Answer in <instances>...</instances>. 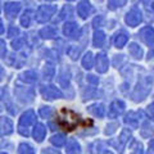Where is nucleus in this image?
<instances>
[{
    "label": "nucleus",
    "mask_w": 154,
    "mask_h": 154,
    "mask_svg": "<svg viewBox=\"0 0 154 154\" xmlns=\"http://www.w3.org/2000/svg\"><path fill=\"white\" fill-rule=\"evenodd\" d=\"M148 154H154V140H150V141H149Z\"/></svg>",
    "instance_id": "nucleus-25"
},
{
    "label": "nucleus",
    "mask_w": 154,
    "mask_h": 154,
    "mask_svg": "<svg viewBox=\"0 0 154 154\" xmlns=\"http://www.w3.org/2000/svg\"><path fill=\"white\" fill-rule=\"evenodd\" d=\"M88 81H89V82H91V84H94V85H98V82H99L98 77H95V76H93V75L88 76Z\"/></svg>",
    "instance_id": "nucleus-24"
},
{
    "label": "nucleus",
    "mask_w": 154,
    "mask_h": 154,
    "mask_svg": "<svg viewBox=\"0 0 154 154\" xmlns=\"http://www.w3.org/2000/svg\"><path fill=\"white\" fill-rule=\"evenodd\" d=\"M125 108H126V105H125L123 102H121V100H116V102H113L112 104H110L109 107V110H108V114L110 118H114L117 117L118 114H121Z\"/></svg>",
    "instance_id": "nucleus-2"
},
{
    "label": "nucleus",
    "mask_w": 154,
    "mask_h": 154,
    "mask_svg": "<svg viewBox=\"0 0 154 154\" xmlns=\"http://www.w3.org/2000/svg\"><path fill=\"white\" fill-rule=\"evenodd\" d=\"M33 135H35V137L37 139V141H41L42 139H44V136H45V128H44V126H42V125H37Z\"/></svg>",
    "instance_id": "nucleus-16"
},
{
    "label": "nucleus",
    "mask_w": 154,
    "mask_h": 154,
    "mask_svg": "<svg viewBox=\"0 0 154 154\" xmlns=\"http://www.w3.org/2000/svg\"><path fill=\"white\" fill-rule=\"evenodd\" d=\"M130 135H131V134H130L128 130H123L122 134H121V136H119V139H118V143L114 144L116 148H117V150L119 149V154L123 152V148H125V145H126V143L128 141Z\"/></svg>",
    "instance_id": "nucleus-8"
},
{
    "label": "nucleus",
    "mask_w": 154,
    "mask_h": 154,
    "mask_svg": "<svg viewBox=\"0 0 154 154\" xmlns=\"http://www.w3.org/2000/svg\"><path fill=\"white\" fill-rule=\"evenodd\" d=\"M140 37L141 40L148 45L154 44V30L152 27H145L140 31Z\"/></svg>",
    "instance_id": "nucleus-6"
},
{
    "label": "nucleus",
    "mask_w": 154,
    "mask_h": 154,
    "mask_svg": "<svg viewBox=\"0 0 154 154\" xmlns=\"http://www.w3.org/2000/svg\"><path fill=\"white\" fill-rule=\"evenodd\" d=\"M89 112L91 114L96 116V117H104L105 108L103 107L102 104H94V105H91V107H89Z\"/></svg>",
    "instance_id": "nucleus-9"
},
{
    "label": "nucleus",
    "mask_w": 154,
    "mask_h": 154,
    "mask_svg": "<svg viewBox=\"0 0 154 154\" xmlns=\"http://www.w3.org/2000/svg\"><path fill=\"white\" fill-rule=\"evenodd\" d=\"M21 154H33V150L31 146L28 145H22L21 146Z\"/></svg>",
    "instance_id": "nucleus-21"
},
{
    "label": "nucleus",
    "mask_w": 154,
    "mask_h": 154,
    "mask_svg": "<svg viewBox=\"0 0 154 154\" xmlns=\"http://www.w3.org/2000/svg\"><path fill=\"white\" fill-rule=\"evenodd\" d=\"M116 127H118V125H117V123H112V125H109V126H107V130H105V134H107V135L113 134V132L116 131Z\"/></svg>",
    "instance_id": "nucleus-22"
},
{
    "label": "nucleus",
    "mask_w": 154,
    "mask_h": 154,
    "mask_svg": "<svg viewBox=\"0 0 154 154\" xmlns=\"http://www.w3.org/2000/svg\"><path fill=\"white\" fill-rule=\"evenodd\" d=\"M109 67V62H108V57L103 54V53H100V54L96 55V71L99 72V73H104V72H107Z\"/></svg>",
    "instance_id": "nucleus-3"
},
{
    "label": "nucleus",
    "mask_w": 154,
    "mask_h": 154,
    "mask_svg": "<svg viewBox=\"0 0 154 154\" xmlns=\"http://www.w3.org/2000/svg\"><path fill=\"white\" fill-rule=\"evenodd\" d=\"M104 41H105V33H104L103 31H96V32L94 33V38H93L94 46H96V48L103 46Z\"/></svg>",
    "instance_id": "nucleus-10"
},
{
    "label": "nucleus",
    "mask_w": 154,
    "mask_h": 154,
    "mask_svg": "<svg viewBox=\"0 0 154 154\" xmlns=\"http://www.w3.org/2000/svg\"><path fill=\"white\" fill-rule=\"evenodd\" d=\"M51 143L57 146H62L66 143V136L64 135H57V136H54L51 139Z\"/></svg>",
    "instance_id": "nucleus-18"
},
{
    "label": "nucleus",
    "mask_w": 154,
    "mask_h": 154,
    "mask_svg": "<svg viewBox=\"0 0 154 154\" xmlns=\"http://www.w3.org/2000/svg\"><path fill=\"white\" fill-rule=\"evenodd\" d=\"M64 33L67 36H73L76 37V35L79 33V27H77L76 23H68L64 27Z\"/></svg>",
    "instance_id": "nucleus-14"
},
{
    "label": "nucleus",
    "mask_w": 154,
    "mask_h": 154,
    "mask_svg": "<svg viewBox=\"0 0 154 154\" xmlns=\"http://www.w3.org/2000/svg\"><path fill=\"white\" fill-rule=\"evenodd\" d=\"M53 11H54L53 8H41L40 12H38V16H40L38 19H40V21H45V19L49 18V16L53 13Z\"/></svg>",
    "instance_id": "nucleus-17"
},
{
    "label": "nucleus",
    "mask_w": 154,
    "mask_h": 154,
    "mask_svg": "<svg viewBox=\"0 0 154 154\" xmlns=\"http://www.w3.org/2000/svg\"><path fill=\"white\" fill-rule=\"evenodd\" d=\"M132 154H143V149H141V145L139 144V146L136 148V150H135Z\"/></svg>",
    "instance_id": "nucleus-26"
},
{
    "label": "nucleus",
    "mask_w": 154,
    "mask_h": 154,
    "mask_svg": "<svg viewBox=\"0 0 154 154\" xmlns=\"http://www.w3.org/2000/svg\"><path fill=\"white\" fill-rule=\"evenodd\" d=\"M153 9H154V4H153Z\"/></svg>",
    "instance_id": "nucleus-27"
},
{
    "label": "nucleus",
    "mask_w": 154,
    "mask_h": 154,
    "mask_svg": "<svg viewBox=\"0 0 154 154\" xmlns=\"http://www.w3.org/2000/svg\"><path fill=\"white\" fill-rule=\"evenodd\" d=\"M77 12L81 16V18H86L89 17L91 13H93V7H91V4L89 2H81L79 4V7H77Z\"/></svg>",
    "instance_id": "nucleus-7"
},
{
    "label": "nucleus",
    "mask_w": 154,
    "mask_h": 154,
    "mask_svg": "<svg viewBox=\"0 0 154 154\" xmlns=\"http://www.w3.org/2000/svg\"><path fill=\"white\" fill-rule=\"evenodd\" d=\"M146 112H148L149 117H150L152 119H154V103H152L150 105H149L148 109H146Z\"/></svg>",
    "instance_id": "nucleus-23"
},
{
    "label": "nucleus",
    "mask_w": 154,
    "mask_h": 154,
    "mask_svg": "<svg viewBox=\"0 0 154 154\" xmlns=\"http://www.w3.org/2000/svg\"><path fill=\"white\" fill-rule=\"evenodd\" d=\"M127 40H128L127 35H125V33H117V35L114 36V45L117 48H123L126 45Z\"/></svg>",
    "instance_id": "nucleus-13"
},
{
    "label": "nucleus",
    "mask_w": 154,
    "mask_h": 154,
    "mask_svg": "<svg viewBox=\"0 0 154 154\" xmlns=\"http://www.w3.org/2000/svg\"><path fill=\"white\" fill-rule=\"evenodd\" d=\"M62 113L66 114V117L63 119L64 126L68 130H72L77 125V114H75L73 112H71V110H66V109H63V112Z\"/></svg>",
    "instance_id": "nucleus-4"
},
{
    "label": "nucleus",
    "mask_w": 154,
    "mask_h": 154,
    "mask_svg": "<svg viewBox=\"0 0 154 154\" xmlns=\"http://www.w3.org/2000/svg\"><path fill=\"white\" fill-rule=\"evenodd\" d=\"M125 21L128 26L131 27H135L137 26L139 23L143 21V16H141V12L139 11L137 8H132L131 11H130L127 14H126V18H125Z\"/></svg>",
    "instance_id": "nucleus-1"
},
{
    "label": "nucleus",
    "mask_w": 154,
    "mask_h": 154,
    "mask_svg": "<svg viewBox=\"0 0 154 154\" xmlns=\"http://www.w3.org/2000/svg\"><path fill=\"white\" fill-rule=\"evenodd\" d=\"M125 2H126V0H109V8L110 9L119 8V7L123 5Z\"/></svg>",
    "instance_id": "nucleus-19"
},
{
    "label": "nucleus",
    "mask_w": 154,
    "mask_h": 154,
    "mask_svg": "<svg viewBox=\"0 0 154 154\" xmlns=\"http://www.w3.org/2000/svg\"><path fill=\"white\" fill-rule=\"evenodd\" d=\"M128 53L131 54V57L136 58V59H140L143 57V49L137 44H135V42L128 46Z\"/></svg>",
    "instance_id": "nucleus-11"
},
{
    "label": "nucleus",
    "mask_w": 154,
    "mask_h": 154,
    "mask_svg": "<svg viewBox=\"0 0 154 154\" xmlns=\"http://www.w3.org/2000/svg\"><path fill=\"white\" fill-rule=\"evenodd\" d=\"M82 66L85 67L86 69L93 68V66H94V59H93V54H91L90 51L88 53V54H85L84 59H82Z\"/></svg>",
    "instance_id": "nucleus-15"
},
{
    "label": "nucleus",
    "mask_w": 154,
    "mask_h": 154,
    "mask_svg": "<svg viewBox=\"0 0 154 154\" xmlns=\"http://www.w3.org/2000/svg\"><path fill=\"white\" fill-rule=\"evenodd\" d=\"M141 116H143L141 112H130L126 117H125V122H126L128 126L136 128L139 126V122H140Z\"/></svg>",
    "instance_id": "nucleus-5"
},
{
    "label": "nucleus",
    "mask_w": 154,
    "mask_h": 154,
    "mask_svg": "<svg viewBox=\"0 0 154 154\" xmlns=\"http://www.w3.org/2000/svg\"><path fill=\"white\" fill-rule=\"evenodd\" d=\"M45 95H46V93H45ZM60 95H62V94H60V91H58V90L54 89V88L48 89V98H49V99L57 98V96H60Z\"/></svg>",
    "instance_id": "nucleus-20"
},
{
    "label": "nucleus",
    "mask_w": 154,
    "mask_h": 154,
    "mask_svg": "<svg viewBox=\"0 0 154 154\" xmlns=\"http://www.w3.org/2000/svg\"><path fill=\"white\" fill-rule=\"evenodd\" d=\"M67 153L68 154H80L81 152V146H80V144L77 143L76 140H71L68 143V145H67Z\"/></svg>",
    "instance_id": "nucleus-12"
}]
</instances>
